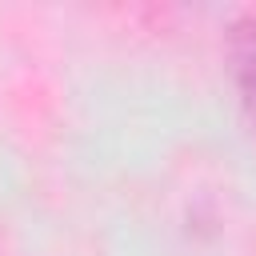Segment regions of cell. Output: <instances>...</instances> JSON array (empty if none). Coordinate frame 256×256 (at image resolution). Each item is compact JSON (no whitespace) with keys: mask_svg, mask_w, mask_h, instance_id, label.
Instances as JSON below:
<instances>
[{"mask_svg":"<svg viewBox=\"0 0 256 256\" xmlns=\"http://www.w3.org/2000/svg\"><path fill=\"white\" fill-rule=\"evenodd\" d=\"M228 60H232V76L240 88V100L256 124V12L240 16L228 28Z\"/></svg>","mask_w":256,"mask_h":256,"instance_id":"6da1fadb","label":"cell"}]
</instances>
